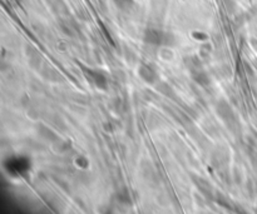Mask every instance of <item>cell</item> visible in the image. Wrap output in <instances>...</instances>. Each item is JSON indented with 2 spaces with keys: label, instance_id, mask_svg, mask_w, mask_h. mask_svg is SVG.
Returning a JSON list of instances; mask_svg holds the SVG:
<instances>
[{
  "label": "cell",
  "instance_id": "4",
  "mask_svg": "<svg viewBox=\"0 0 257 214\" xmlns=\"http://www.w3.org/2000/svg\"><path fill=\"white\" fill-rule=\"evenodd\" d=\"M115 3L118 4L119 6H126L131 3V0H114Z\"/></svg>",
  "mask_w": 257,
  "mask_h": 214
},
{
  "label": "cell",
  "instance_id": "3",
  "mask_svg": "<svg viewBox=\"0 0 257 214\" xmlns=\"http://www.w3.org/2000/svg\"><path fill=\"white\" fill-rule=\"evenodd\" d=\"M88 73H89L90 80H92L95 85L99 86V88H103V89H106L107 79L103 74H101L99 72H94V70H90V72H88Z\"/></svg>",
  "mask_w": 257,
  "mask_h": 214
},
{
  "label": "cell",
  "instance_id": "1",
  "mask_svg": "<svg viewBox=\"0 0 257 214\" xmlns=\"http://www.w3.org/2000/svg\"><path fill=\"white\" fill-rule=\"evenodd\" d=\"M144 42L152 45H172L174 43V36L157 29H148L144 34Z\"/></svg>",
  "mask_w": 257,
  "mask_h": 214
},
{
  "label": "cell",
  "instance_id": "2",
  "mask_svg": "<svg viewBox=\"0 0 257 214\" xmlns=\"http://www.w3.org/2000/svg\"><path fill=\"white\" fill-rule=\"evenodd\" d=\"M138 74H140L141 78L144 81H147V83H154V80L157 79L156 72H154L149 65H141L140 70H138Z\"/></svg>",
  "mask_w": 257,
  "mask_h": 214
}]
</instances>
